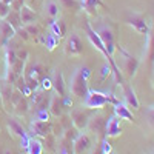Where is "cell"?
I'll use <instances>...</instances> for the list:
<instances>
[{
	"label": "cell",
	"instance_id": "cell-35",
	"mask_svg": "<svg viewBox=\"0 0 154 154\" xmlns=\"http://www.w3.org/2000/svg\"><path fill=\"white\" fill-rule=\"evenodd\" d=\"M11 5L8 3H3V2H0V19H6V16L11 12Z\"/></svg>",
	"mask_w": 154,
	"mask_h": 154
},
{
	"label": "cell",
	"instance_id": "cell-16",
	"mask_svg": "<svg viewBox=\"0 0 154 154\" xmlns=\"http://www.w3.org/2000/svg\"><path fill=\"white\" fill-rule=\"evenodd\" d=\"M51 83H53V88L56 89V93L60 97H66V85H65V79H63L62 71H54V77L51 80Z\"/></svg>",
	"mask_w": 154,
	"mask_h": 154
},
{
	"label": "cell",
	"instance_id": "cell-26",
	"mask_svg": "<svg viewBox=\"0 0 154 154\" xmlns=\"http://www.w3.org/2000/svg\"><path fill=\"white\" fill-rule=\"evenodd\" d=\"M26 149H28V154H42L43 145L38 142V140H35V139H29L28 145H26Z\"/></svg>",
	"mask_w": 154,
	"mask_h": 154
},
{
	"label": "cell",
	"instance_id": "cell-7",
	"mask_svg": "<svg viewBox=\"0 0 154 154\" xmlns=\"http://www.w3.org/2000/svg\"><path fill=\"white\" fill-rule=\"evenodd\" d=\"M96 32H97V35H99V38H100V42L103 43L105 49L112 56L114 51H116V38H114L112 31H111L108 26H100L99 29H96Z\"/></svg>",
	"mask_w": 154,
	"mask_h": 154
},
{
	"label": "cell",
	"instance_id": "cell-4",
	"mask_svg": "<svg viewBox=\"0 0 154 154\" xmlns=\"http://www.w3.org/2000/svg\"><path fill=\"white\" fill-rule=\"evenodd\" d=\"M86 130L89 133H93L94 136L99 137V140H103L106 137V117L103 114H94L89 117L88 125H86Z\"/></svg>",
	"mask_w": 154,
	"mask_h": 154
},
{
	"label": "cell",
	"instance_id": "cell-21",
	"mask_svg": "<svg viewBox=\"0 0 154 154\" xmlns=\"http://www.w3.org/2000/svg\"><path fill=\"white\" fill-rule=\"evenodd\" d=\"M123 91H125V99H126V105L128 106H131L134 109L139 108V99L134 93V89L131 86H128V85H123Z\"/></svg>",
	"mask_w": 154,
	"mask_h": 154
},
{
	"label": "cell",
	"instance_id": "cell-12",
	"mask_svg": "<svg viewBox=\"0 0 154 154\" xmlns=\"http://www.w3.org/2000/svg\"><path fill=\"white\" fill-rule=\"evenodd\" d=\"M120 53L123 56V71H125L126 77L131 79V77H134V74H136V71L139 68V60L136 57L130 56L125 49H120Z\"/></svg>",
	"mask_w": 154,
	"mask_h": 154
},
{
	"label": "cell",
	"instance_id": "cell-41",
	"mask_svg": "<svg viewBox=\"0 0 154 154\" xmlns=\"http://www.w3.org/2000/svg\"><path fill=\"white\" fill-rule=\"evenodd\" d=\"M0 2H3V3H8V5H12V2H14V0H0Z\"/></svg>",
	"mask_w": 154,
	"mask_h": 154
},
{
	"label": "cell",
	"instance_id": "cell-8",
	"mask_svg": "<svg viewBox=\"0 0 154 154\" xmlns=\"http://www.w3.org/2000/svg\"><path fill=\"white\" fill-rule=\"evenodd\" d=\"M69 117H71V122L72 125L77 128V130H86V125H88V120L89 117H91V112L86 109H72L71 114H69Z\"/></svg>",
	"mask_w": 154,
	"mask_h": 154
},
{
	"label": "cell",
	"instance_id": "cell-37",
	"mask_svg": "<svg viewBox=\"0 0 154 154\" xmlns=\"http://www.w3.org/2000/svg\"><path fill=\"white\" fill-rule=\"evenodd\" d=\"M148 59L151 63H154V35L149 38V48H148Z\"/></svg>",
	"mask_w": 154,
	"mask_h": 154
},
{
	"label": "cell",
	"instance_id": "cell-43",
	"mask_svg": "<svg viewBox=\"0 0 154 154\" xmlns=\"http://www.w3.org/2000/svg\"><path fill=\"white\" fill-rule=\"evenodd\" d=\"M25 2H31V0H25Z\"/></svg>",
	"mask_w": 154,
	"mask_h": 154
},
{
	"label": "cell",
	"instance_id": "cell-6",
	"mask_svg": "<svg viewBox=\"0 0 154 154\" xmlns=\"http://www.w3.org/2000/svg\"><path fill=\"white\" fill-rule=\"evenodd\" d=\"M91 148H93V139L88 133H79V136L72 140L74 154H86Z\"/></svg>",
	"mask_w": 154,
	"mask_h": 154
},
{
	"label": "cell",
	"instance_id": "cell-22",
	"mask_svg": "<svg viewBox=\"0 0 154 154\" xmlns=\"http://www.w3.org/2000/svg\"><path fill=\"white\" fill-rule=\"evenodd\" d=\"M14 111H16V114H19V116H23V114H26L28 112V109H29V100H28V97L26 96H22L16 103H14Z\"/></svg>",
	"mask_w": 154,
	"mask_h": 154
},
{
	"label": "cell",
	"instance_id": "cell-1",
	"mask_svg": "<svg viewBox=\"0 0 154 154\" xmlns=\"http://www.w3.org/2000/svg\"><path fill=\"white\" fill-rule=\"evenodd\" d=\"M91 74L88 68H79L71 77L69 82V93L75 96L77 99H85L89 88H88V77Z\"/></svg>",
	"mask_w": 154,
	"mask_h": 154
},
{
	"label": "cell",
	"instance_id": "cell-27",
	"mask_svg": "<svg viewBox=\"0 0 154 154\" xmlns=\"http://www.w3.org/2000/svg\"><path fill=\"white\" fill-rule=\"evenodd\" d=\"M51 26H53V34L57 35L59 38L66 34V26L62 20H54L53 23H51Z\"/></svg>",
	"mask_w": 154,
	"mask_h": 154
},
{
	"label": "cell",
	"instance_id": "cell-3",
	"mask_svg": "<svg viewBox=\"0 0 154 154\" xmlns=\"http://www.w3.org/2000/svg\"><path fill=\"white\" fill-rule=\"evenodd\" d=\"M23 77H25V83L26 86L31 89V91H35L38 88V85L42 83V80L45 79L43 77V68L40 65H29L28 68L23 69Z\"/></svg>",
	"mask_w": 154,
	"mask_h": 154
},
{
	"label": "cell",
	"instance_id": "cell-13",
	"mask_svg": "<svg viewBox=\"0 0 154 154\" xmlns=\"http://www.w3.org/2000/svg\"><path fill=\"white\" fill-rule=\"evenodd\" d=\"M14 35H16V29L5 19H0V45L5 46L14 38Z\"/></svg>",
	"mask_w": 154,
	"mask_h": 154
},
{
	"label": "cell",
	"instance_id": "cell-39",
	"mask_svg": "<svg viewBox=\"0 0 154 154\" xmlns=\"http://www.w3.org/2000/svg\"><path fill=\"white\" fill-rule=\"evenodd\" d=\"M16 32H19L20 38H23V40H28V38H29V34L26 32V29H25V28H19Z\"/></svg>",
	"mask_w": 154,
	"mask_h": 154
},
{
	"label": "cell",
	"instance_id": "cell-42",
	"mask_svg": "<svg viewBox=\"0 0 154 154\" xmlns=\"http://www.w3.org/2000/svg\"><path fill=\"white\" fill-rule=\"evenodd\" d=\"M0 109L3 111V102H2V94H0Z\"/></svg>",
	"mask_w": 154,
	"mask_h": 154
},
{
	"label": "cell",
	"instance_id": "cell-14",
	"mask_svg": "<svg viewBox=\"0 0 154 154\" xmlns=\"http://www.w3.org/2000/svg\"><path fill=\"white\" fill-rule=\"evenodd\" d=\"M12 83L9 82H2L0 83V94H2V102H3V109L5 111H11L12 109V105H11V97H12Z\"/></svg>",
	"mask_w": 154,
	"mask_h": 154
},
{
	"label": "cell",
	"instance_id": "cell-40",
	"mask_svg": "<svg viewBox=\"0 0 154 154\" xmlns=\"http://www.w3.org/2000/svg\"><path fill=\"white\" fill-rule=\"evenodd\" d=\"M109 71H111V66H108V65H105L103 68H102V79H105L106 74L109 75Z\"/></svg>",
	"mask_w": 154,
	"mask_h": 154
},
{
	"label": "cell",
	"instance_id": "cell-17",
	"mask_svg": "<svg viewBox=\"0 0 154 154\" xmlns=\"http://www.w3.org/2000/svg\"><path fill=\"white\" fill-rule=\"evenodd\" d=\"M106 137H117L122 133V126H120V119L117 116H112L111 119L106 120Z\"/></svg>",
	"mask_w": 154,
	"mask_h": 154
},
{
	"label": "cell",
	"instance_id": "cell-36",
	"mask_svg": "<svg viewBox=\"0 0 154 154\" xmlns=\"http://www.w3.org/2000/svg\"><path fill=\"white\" fill-rule=\"evenodd\" d=\"M60 117H62V120L59 122L60 125H62V128H63V130H66V128H69L71 125H72V122H71V117H69V116H60Z\"/></svg>",
	"mask_w": 154,
	"mask_h": 154
},
{
	"label": "cell",
	"instance_id": "cell-25",
	"mask_svg": "<svg viewBox=\"0 0 154 154\" xmlns=\"http://www.w3.org/2000/svg\"><path fill=\"white\" fill-rule=\"evenodd\" d=\"M57 149H59V154H74V151H72V140L60 137L59 143H57Z\"/></svg>",
	"mask_w": 154,
	"mask_h": 154
},
{
	"label": "cell",
	"instance_id": "cell-10",
	"mask_svg": "<svg viewBox=\"0 0 154 154\" xmlns=\"http://www.w3.org/2000/svg\"><path fill=\"white\" fill-rule=\"evenodd\" d=\"M130 26H133L139 34H142V35H146L149 32V25L146 22V19L143 16H140V14H133L128 17V22H126Z\"/></svg>",
	"mask_w": 154,
	"mask_h": 154
},
{
	"label": "cell",
	"instance_id": "cell-5",
	"mask_svg": "<svg viewBox=\"0 0 154 154\" xmlns=\"http://www.w3.org/2000/svg\"><path fill=\"white\" fill-rule=\"evenodd\" d=\"M108 103V94L100 91H88L86 97L83 99V105L88 109H100Z\"/></svg>",
	"mask_w": 154,
	"mask_h": 154
},
{
	"label": "cell",
	"instance_id": "cell-44",
	"mask_svg": "<svg viewBox=\"0 0 154 154\" xmlns=\"http://www.w3.org/2000/svg\"><path fill=\"white\" fill-rule=\"evenodd\" d=\"M109 154H112V152H109Z\"/></svg>",
	"mask_w": 154,
	"mask_h": 154
},
{
	"label": "cell",
	"instance_id": "cell-31",
	"mask_svg": "<svg viewBox=\"0 0 154 154\" xmlns=\"http://www.w3.org/2000/svg\"><path fill=\"white\" fill-rule=\"evenodd\" d=\"M57 43H59V37H57V35H54V34H49V35H46L45 45L48 46V49H54V48L57 46Z\"/></svg>",
	"mask_w": 154,
	"mask_h": 154
},
{
	"label": "cell",
	"instance_id": "cell-30",
	"mask_svg": "<svg viewBox=\"0 0 154 154\" xmlns=\"http://www.w3.org/2000/svg\"><path fill=\"white\" fill-rule=\"evenodd\" d=\"M45 9H46V12H48L49 17L54 19V17L59 16V6H57L56 2H48V3L45 5Z\"/></svg>",
	"mask_w": 154,
	"mask_h": 154
},
{
	"label": "cell",
	"instance_id": "cell-23",
	"mask_svg": "<svg viewBox=\"0 0 154 154\" xmlns=\"http://www.w3.org/2000/svg\"><path fill=\"white\" fill-rule=\"evenodd\" d=\"M12 28H14L16 31L19 29V28H22V19H20V12L17 11V9H11V12L6 16V19H5Z\"/></svg>",
	"mask_w": 154,
	"mask_h": 154
},
{
	"label": "cell",
	"instance_id": "cell-11",
	"mask_svg": "<svg viewBox=\"0 0 154 154\" xmlns=\"http://www.w3.org/2000/svg\"><path fill=\"white\" fill-rule=\"evenodd\" d=\"M65 53L68 56H80L83 53L82 40L79 38V35H77V34H71L68 37V40L65 43Z\"/></svg>",
	"mask_w": 154,
	"mask_h": 154
},
{
	"label": "cell",
	"instance_id": "cell-29",
	"mask_svg": "<svg viewBox=\"0 0 154 154\" xmlns=\"http://www.w3.org/2000/svg\"><path fill=\"white\" fill-rule=\"evenodd\" d=\"M79 133H80V130H77V128H75L74 125H71L69 128H66V130H63L62 137H65V139H68V140H74L77 136H79Z\"/></svg>",
	"mask_w": 154,
	"mask_h": 154
},
{
	"label": "cell",
	"instance_id": "cell-24",
	"mask_svg": "<svg viewBox=\"0 0 154 154\" xmlns=\"http://www.w3.org/2000/svg\"><path fill=\"white\" fill-rule=\"evenodd\" d=\"M82 5H83V8H85V11L88 12V14L96 16L97 8L102 6L103 3H102V0H82Z\"/></svg>",
	"mask_w": 154,
	"mask_h": 154
},
{
	"label": "cell",
	"instance_id": "cell-18",
	"mask_svg": "<svg viewBox=\"0 0 154 154\" xmlns=\"http://www.w3.org/2000/svg\"><path fill=\"white\" fill-rule=\"evenodd\" d=\"M114 116H117L120 120H128V122L134 120V116L130 111V108H128L125 103H120V102L117 105H114Z\"/></svg>",
	"mask_w": 154,
	"mask_h": 154
},
{
	"label": "cell",
	"instance_id": "cell-34",
	"mask_svg": "<svg viewBox=\"0 0 154 154\" xmlns=\"http://www.w3.org/2000/svg\"><path fill=\"white\" fill-rule=\"evenodd\" d=\"M34 119L35 120H49V111L48 109H38V111H35Z\"/></svg>",
	"mask_w": 154,
	"mask_h": 154
},
{
	"label": "cell",
	"instance_id": "cell-9",
	"mask_svg": "<svg viewBox=\"0 0 154 154\" xmlns=\"http://www.w3.org/2000/svg\"><path fill=\"white\" fill-rule=\"evenodd\" d=\"M51 128H53V122H49V120H35V119H32V122L29 123L31 133L37 137H42V139H45L51 133Z\"/></svg>",
	"mask_w": 154,
	"mask_h": 154
},
{
	"label": "cell",
	"instance_id": "cell-32",
	"mask_svg": "<svg viewBox=\"0 0 154 154\" xmlns=\"http://www.w3.org/2000/svg\"><path fill=\"white\" fill-rule=\"evenodd\" d=\"M60 3H62V6L63 8H66V9H72V11H75V9H79V2L77 0H60Z\"/></svg>",
	"mask_w": 154,
	"mask_h": 154
},
{
	"label": "cell",
	"instance_id": "cell-2",
	"mask_svg": "<svg viewBox=\"0 0 154 154\" xmlns=\"http://www.w3.org/2000/svg\"><path fill=\"white\" fill-rule=\"evenodd\" d=\"M86 35H88V38H89V42H91L99 51H102V54H103L106 59H108V62H109V66H111V71H112V74H114V77H116V82H117L119 85H125L123 83V77H122V74H120V69H119V66L116 65V62H114V59H112V56L108 53V51L105 49V46H103V43L100 42V38H99V35H97V32H96V29H93L91 26H89V23H86Z\"/></svg>",
	"mask_w": 154,
	"mask_h": 154
},
{
	"label": "cell",
	"instance_id": "cell-15",
	"mask_svg": "<svg viewBox=\"0 0 154 154\" xmlns=\"http://www.w3.org/2000/svg\"><path fill=\"white\" fill-rule=\"evenodd\" d=\"M63 108H65V103H63V97H60L59 94L53 96L49 100V114L54 116V117H60V116L63 114Z\"/></svg>",
	"mask_w": 154,
	"mask_h": 154
},
{
	"label": "cell",
	"instance_id": "cell-19",
	"mask_svg": "<svg viewBox=\"0 0 154 154\" xmlns=\"http://www.w3.org/2000/svg\"><path fill=\"white\" fill-rule=\"evenodd\" d=\"M19 12H20V19H22V25H29V23H35V20H37V16H35V12L29 8V6H26V5H23L20 9H19Z\"/></svg>",
	"mask_w": 154,
	"mask_h": 154
},
{
	"label": "cell",
	"instance_id": "cell-33",
	"mask_svg": "<svg viewBox=\"0 0 154 154\" xmlns=\"http://www.w3.org/2000/svg\"><path fill=\"white\" fill-rule=\"evenodd\" d=\"M23 28L26 29V32L29 34V35H38V32H40V29H38V26L35 23H29V25H23Z\"/></svg>",
	"mask_w": 154,
	"mask_h": 154
},
{
	"label": "cell",
	"instance_id": "cell-28",
	"mask_svg": "<svg viewBox=\"0 0 154 154\" xmlns=\"http://www.w3.org/2000/svg\"><path fill=\"white\" fill-rule=\"evenodd\" d=\"M57 143H59V140H57V137H56L53 133H49V134L45 137V146H46L49 151H56Z\"/></svg>",
	"mask_w": 154,
	"mask_h": 154
},
{
	"label": "cell",
	"instance_id": "cell-38",
	"mask_svg": "<svg viewBox=\"0 0 154 154\" xmlns=\"http://www.w3.org/2000/svg\"><path fill=\"white\" fill-rule=\"evenodd\" d=\"M146 117H148V122L154 126V106H149L148 111H146Z\"/></svg>",
	"mask_w": 154,
	"mask_h": 154
},
{
	"label": "cell",
	"instance_id": "cell-20",
	"mask_svg": "<svg viewBox=\"0 0 154 154\" xmlns=\"http://www.w3.org/2000/svg\"><path fill=\"white\" fill-rule=\"evenodd\" d=\"M8 130H9V133L14 136V137H20V139L28 137L26 133H25V130H23V126L16 119H9L8 120Z\"/></svg>",
	"mask_w": 154,
	"mask_h": 154
}]
</instances>
